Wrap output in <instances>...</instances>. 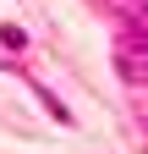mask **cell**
Segmentation results:
<instances>
[{
  "label": "cell",
  "mask_w": 148,
  "mask_h": 154,
  "mask_svg": "<svg viewBox=\"0 0 148 154\" xmlns=\"http://www.w3.org/2000/svg\"><path fill=\"white\" fill-rule=\"evenodd\" d=\"M137 72H148V38H143V66H132V77H137Z\"/></svg>",
  "instance_id": "obj_1"
}]
</instances>
